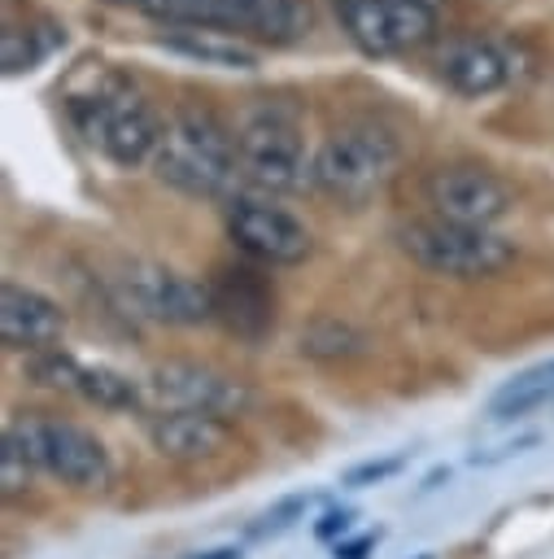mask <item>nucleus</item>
<instances>
[{"mask_svg": "<svg viewBox=\"0 0 554 559\" xmlns=\"http://www.w3.org/2000/svg\"><path fill=\"white\" fill-rule=\"evenodd\" d=\"M65 114L83 144H92L118 170H140L144 162H153L166 131V118L153 109L144 87L118 70H100L92 87L70 92Z\"/></svg>", "mask_w": 554, "mask_h": 559, "instance_id": "obj_1", "label": "nucleus"}, {"mask_svg": "<svg viewBox=\"0 0 554 559\" xmlns=\"http://www.w3.org/2000/svg\"><path fill=\"white\" fill-rule=\"evenodd\" d=\"M148 166L166 188H174L192 201H218L231 192V183L240 175L236 131L205 105H179L166 118L161 144Z\"/></svg>", "mask_w": 554, "mask_h": 559, "instance_id": "obj_2", "label": "nucleus"}, {"mask_svg": "<svg viewBox=\"0 0 554 559\" xmlns=\"http://www.w3.org/2000/svg\"><path fill=\"white\" fill-rule=\"evenodd\" d=\"M397 166L401 135L380 118H349L310 157V183L323 197L358 210L397 175Z\"/></svg>", "mask_w": 554, "mask_h": 559, "instance_id": "obj_3", "label": "nucleus"}, {"mask_svg": "<svg viewBox=\"0 0 554 559\" xmlns=\"http://www.w3.org/2000/svg\"><path fill=\"white\" fill-rule=\"evenodd\" d=\"M4 441L22 450V459L61 485L74 489H109L113 480V459L96 432L65 415H44V411H13L4 424Z\"/></svg>", "mask_w": 554, "mask_h": 559, "instance_id": "obj_4", "label": "nucleus"}, {"mask_svg": "<svg viewBox=\"0 0 554 559\" xmlns=\"http://www.w3.org/2000/svg\"><path fill=\"white\" fill-rule=\"evenodd\" d=\"M393 236H397V249L414 266H423L427 275H445V280H489L506 271L515 258V245L506 236L484 231V227L445 223L436 214L410 218Z\"/></svg>", "mask_w": 554, "mask_h": 559, "instance_id": "obj_5", "label": "nucleus"}, {"mask_svg": "<svg viewBox=\"0 0 554 559\" xmlns=\"http://www.w3.org/2000/svg\"><path fill=\"white\" fill-rule=\"evenodd\" d=\"M109 4L135 9L166 26L222 31L236 39H266V44L297 39L305 22L301 0H109Z\"/></svg>", "mask_w": 554, "mask_h": 559, "instance_id": "obj_6", "label": "nucleus"}, {"mask_svg": "<svg viewBox=\"0 0 554 559\" xmlns=\"http://www.w3.org/2000/svg\"><path fill=\"white\" fill-rule=\"evenodd\" d=\"M240 179L262 192H292L310 179V162L301 148V118L288 105L262 100L236 127Z\"/></svg>", "mask_w": 554, "mask_h": 559, "instance_id": "obj_7", "label": "nucleus"}, {"mask_svg": "<svg viewBox=\"0 0 554 559\" xmlns=\"http://www.w3.org/2000/svg\"><path fill=\"white\" fill-rule=\"evenodd\" d=\"M345 35L366 57H406L441 31L445 0H332Z\"/></svg>", "mask_w": 554, "mask_h": 559, "instance_id": "obj_8", "label": "nucleus"}, {"mask_svg": "<svg viewBox=\"0 0 554 559\" xmlns=\"http://www.w3.org/2000/svg\"><path fill=\"white\" fill-rule=\"evenodd\" d=\"M113 288H118V301L131 314L153 319V323L196 328V323L214 319L209 284H201L192 275H179L174 266H161V262H144V258L122 262V271L113 275Z\"/></svg>", "mask_w": 554, "mask_h": 559, "instance_id": "obj_9", "label": "nucleus"}, {"mask_svg": "<svg viewBox=\"0 0 554 559\" xmlns=\"http://www.w3.org/2000/svg\"><path fill=\"white\" fill-rule=\"evenodd\" d=\"M148 393V415L157 411H196V415H218V419H236L253 406V389L231 376L218 371L209 362H192V358H170L157 362L144 380Z\"/></svg>", "mask_w": 554, "mask_h": 559, "instance_id": "obj_10", "label": "nucleus"}, {"mask_svg": "<svg viewBox=\"0 0 554 559\" xmlns=\"http://www.w3.org/2000/svg\"><path fill=\"white\" fill-rule=\"evenodd\" d=\"M423 197H427L436 218L462 223V227H484V231H493L515 210V188L497 170H489L480 162L436 166L423 179Z\"/></svg>", "mask_w": 554, "mask_h": 559, "instance_id": "obj_11", "label": "nucleus"}, {"mask_svg": "<svg viewBox=\"0 0 554 559\" xmlns=\"http://www.w3.org/2000/svg\"><path fill=\"white\" fill-rule=\"evenodd\" d=\"M227 236L240 253H249L262 266H297L314 253V231L270 197H231Z\"/></svg>", "mask_w": 554, "mask_h": 559, "instance_id": "obj_12", "label": "nucleus"}, {"mask_svg": "<svg viewBox=\"0 0 554 559\" xmlns=\"http://www.w3.org/2000/svg\"><path fill=\"white\" fill-rule=\"evenodd\" d=\"M432 70L449 92H458L467 100H480V96L502 92L515 79L519 52H515L510 39H497V35H484V31H458V35L436 44Z\"/></svg>", "mask_w": 554, "mask_h": 559, "instance_id": "obj_13", "label": "nucleus"}, {"mask_svg": "<svg viewBox=\"0 0 554 559\" xmlns=\"http://www.w3.org/2000/svg\"><path fill=\"white\" fill-rule=\"evenodd\" d=\"M209 297H214V319L249 345L275 328V288L257 266L244 262L218 266L209 280Z\"/></svg>", "mask_w": 554, "mask_h": 559, "instance_id": "obj_14", "label": "nucleus"}, {"mask_svg": "<svg viewBox=\"0 0 554 559\" xmlns=\"http://www.w3.org/2000/svg\"><path fill=\"white\" fill-rule=\"evenodd\" d=\"M61 336H65V310L48 293L17 284V280H4V288H0V341H4V349L39 354V349H52Z\"/></svg>", "mask_w": 554, "mask_h": 559, "instance_id": "obj_15", "label": "nucleus"}, {"mask_svg": "<svg viewBox=\"0 0 554 559\" xmlns=\"http://www.w3.org/2000/svg\"><path fill=\"white\" fill-rule=\"evenodd\" d=\"M148 441L161 459L170 463H209L231 450L236 432L218 415H196V411H157L148 415Z\"/></svg>", "mask_w": 554, "mask_h": 559, "instance_id": "obj_16", "label": "nucleus"}, {"mask_svg": "<svg viewBox=\"0 0 554 559\" xmlns=\"http://www.w3.org/2000/svg\"><path fill=\"white\" fill-rule=\"evenodd\" d=\"M157 48L179 52L188 61L214 66V70H257V48H249L236 35L222 31H196V26H170L157 35Z\"/></svg>", "mask_w": 554, "mask_h": 559, "instance_id": "obj_17", "label": "nucleus"}, {"mask_svg": "<svg viewBox=\"0 0 554 559\" xmlns=\"http://www.w3.org/2000/svg\"><path fill=\"white\" fill-rule=\"evenodd\" d=\"M550 397H554V358H541V362L515 371L510 380H502V384L489 393L484 415H489L493 424H510V419H523L528 411L545 406Z\"/></svg>", "mask_w": 554, "mask_h": 559, "instance_id": "obj_18", "label": "nucleus"}, {"mask_svg": "<svg viewBox=\"0 0 554 559\" xmlns=\"http://www.w3.org/2000/svg\"><path fill=\"white\" fill-rule=\"evenodd\" d=\"M65 44V26L48 13H35L26 17L22 26L17 22H4V35H0V61H4V74H22V70H35L48 52H57Z\"/></svg>", "mask_w": 554, "mask_h": 559, "instance_id": "obj_19", "label": "nucleus"}, {"mask_svg": "<svg viewBox=\"0 0 554 559\" xmlns=\"http://www.w3.org/2000/svg\"><path fill=\"white\" fill-rule=\"evenodd\" d=\"M79 397L100 406V411H148V393H144V380L127 376V371H113V367H83V380H79Z\"/></svg>", "mask_w": 554, "mask_h": 559, "instance_id": "obj_20", "label": "nucleus"}, {"mask_svg": "<svg viewBox=\"0 0 554 559\" xmlns=\"http://www.w3.org/2000/svg\"><path fill=\"white\" fill-rule=\"evenodd\" d=\"M297 349H301L305 358L336 362V358H358V354L366 349V336H362L353 323H345V319H314V323L301 332Z\"/></svg>", "mask_w": 554, "mask_h": 559, "instance_id": "obj_21", "label": "nucleus"}, {"mask_svg": "<svg viewBox=\"0 0 554 559\" xmlns=\"http://www.w3.org/2000/svg\"><path fill=\"white\" fill-rule=\"evenodd\" d=\"M26 376L44 389H61V393H79V380H83V362L74 354H65L61 345L52 349H39V354H26Z\"/></svg>", "mask_w": 554, "mask_h": 559, "instance_id": "obj_22", "label": "nucleus"}, {"mask_svg": "<svg viewBox=\"0 0 554 559\" xmlns=\"http://www.w3.org/2000/svg\"><path fill=\"white\" fill-rule=\"evenodd\" d=\"M318 502V493H292V498H284V502H275L257 524H249V537H275V533H284V528H292L297 520H305V511Z\"/></svg>", "mask_w": 554, "mask_h": 559, "instance_id": "obj_23", "label": "nucleus"}, {"mask_svg": "<svg viewBox=\"0 0 554 559\" xmlns=\"http://www.w3.org/2000/svg\"><path fill=\"white\" fill-rule=\"evenodd\" d=\"M26 485H31V463L22 459V450L13 441H4V450H0V489H4V498L22 493Z\"/></svg>", "mask_w": 554, "mask_h": 559, "instance_id": "obj_24", "label": "nucleus"}, {"mask_svg": "<svg viewBox=\"0 0 554 559\" xmlns=\"http://www.w3.org/2000/svg\"><path fill=\"white\" fill-rule=\"evenodd\" d=\"M401 463H406V454H388V459H371V463H358V467H349V472H345V485H349V489H366V485H380V480L397 476V472H401Z\"/></svg>", "mask_w": 554, "mask_h": 559, "instance_id": "obj_25", "label": "nucleus"}, {"mask_svg": "<svg viewBox=\"0 0 554 559\" xmlns=\"http://www.w3.org/2000/svg\"><path fill=\"white\" fill-rule=\"evenodd\" d=\"M349 528H353V511H349V507H340V511H327V515H323V520H318V524H314V533H318V537H323V542H332V537H336V533H340V537H345V533H349Z\"/></svg>", "mask_w": 554, "mask_h": 559, "instance_id": "obj_26", "label": "nucleus"}, {"mask_svg": "<svg viewBox=\"0 0 554 559\" xmlns=\"http://www.w3.org/2000/svg\"><path fill=\"white\" fill-rule=\"evenodd\" d=\"M380 533H362L358 542H336V559H366V550L375 546Z\"/></svg>", "mask_w": 554, "mask_h": 559, "instance_id": "obj_27", "label": "nucleus"}, {"mask_svg": "<svg viewBox=\"0 0 554 559\" xmlns=\"http://www.w3.org/2000/svg\"><path fill=\"white\" fill-rule=\"evenodd\" d=\"M188 559H240L236 546H218V550H205V555H188Z\"/></svg>", "mask_w": 554, "mask_h": 559, "instance_id": "obj_28", "label": "nucleus"}]
</instances>
